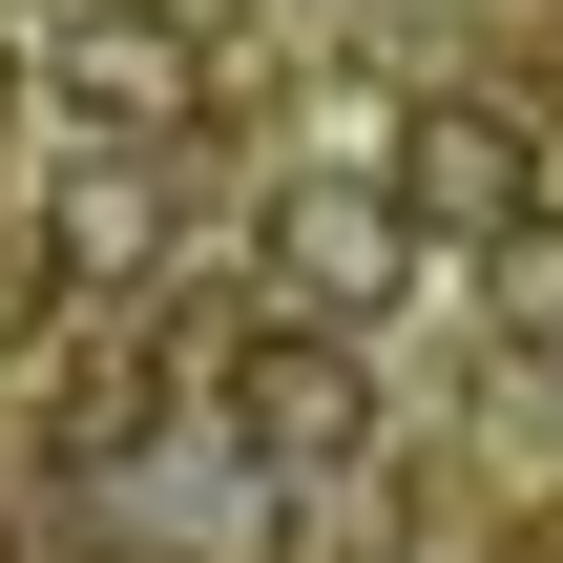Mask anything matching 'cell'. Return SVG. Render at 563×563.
<instances>
[{"label": "cell", "mask_w": 563, "mask_h": 563, "mask_svg": "<svg viewBox=\"0 0 563 563\" xmlns=\"http://www.w3.org/2000/svg\"><path fill=\"white\" fill-rule=\"evenodd\" d=\"M63 104H84L104 146H188V125H209V42H188L167 0H84V21H63Z\"/></svg>", "instance_id": "obj_3"}, {"label": "cell", "mask_w": 563, "mask_h": 563, "mask_svg": "<svg viewBox=\"0 0 563 563\" xmlns=\"http://www.w3.org/2000/svg\"><path fill=\"white\" fill-rule=\"evenodd\" d=\"M0 104H21V42H0Z\"/></svg>", "instance_id": "obj_7"}, {"label": "cell", "mask_w": 563, "mask_h": 563, "mask_svg": "<svg viewBox=\"0 0 563 563\" xmlns=\"http://www.w3.org/2000/svg\"><path fill=\"white\" fill-rule=\"evenodd\" d=\"M481 272H501V334H543V355H563V209H522Z\"/></svg>", "instance_id": "obj_6"}, {"label": "cell", "mask_w": 563, "mask_h": 563, "mask_svg": "<svg viewBox=\"0 0 563 563\" xmlns=\"http://www.w3.org/2000/svg\"><path fill=\"white\" fill-rule=\"evenodd\" d=\"M376 167L418 188V230H439V251H501V230L543 209V146H522V104H418Z\"/></svg>", "instance_id": "obj_4"}, {"label": "cell", "mask_w": 563, "mask_h": 563, "mask_svg": "<svg viewBox=\"0 0 563 563\" xmlns=\"http://www.w3.org/2000/svg\"><path fill=\"white\" fill-rule=\"evenodd\" d=\"M42 251H63L84 292H125V272L167 251V188H146V146H125V167H63V188H42Z\"/></svg>", "instance_id": "obj_5"}, {"label": "cell", "mask_w": 563, "mask_h": 563, "mask_svg": "<svg viewBox=\"0 0 563 563\" xmlns=\"http://www.w3.org/2000/svg\"><path fill=\"white\" fill-rule=\"evenodd\" d=\"M230 460H272L292 501L376 460V376H355V334H334V313H272V334L230 355Z\"/></svg>", "instance_id": "obj_1"}, {"label": "cell", "mask_w": 563, "mask_h": 563, "mask_svg": "<svg viewBox=\"0 0 563 563\" xmlns=\"http://www.w3.org/2000/svg\"><path fill=\"white\" fill-rule=\"evenodd\" d=\"M418 251H439V230H418V188H397V167H292V188H272V292H292V313H334V334H355Z\"/></svg>", "instance_id": "obj_2"}]
</instances>
